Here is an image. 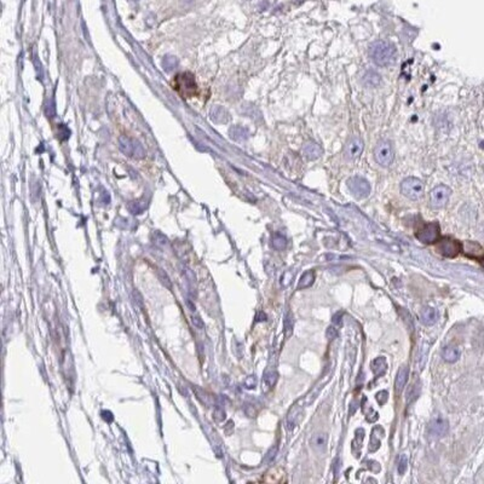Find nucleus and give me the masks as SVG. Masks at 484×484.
Here are the masks:
<instances>
[{
  "label": "nucleus",
  "instance_id": "f257e3e1",
  "mask_svg": "<svg viewBox=\"0 0 484 484\" xmlns=\"http://www.w3.org/2000/svg\"><path fill=\"white\" fill-rule=\"evenodd\" d=\"M369 57L379 67L392 66L396 62L397 49L392 42L379 40L372 44L369 49Z\"/></svg>",
  "mask_w": 484,
  "mask_h": 484
},
{
  "label": "nucleus",
  "instance_id": "f03ea898",
  "mask_svg": "<svg viewBox=\"0 0 484 484\" xmlns=\"http://www.w3.org/2000/svg\"><path fill=\"white\" fill-rule=\"evenodd\" d=\"M173 89L182 97H192L197 92L195 78L192 73H180L173 80Z\"/></svg>",
  "mask_w": 484,
  "mask_h": 484
},
{
  "label": "nucleus",
  "instance_id": "7ed1b4c3",
  "mask_svg": "<svg viewBox=\"0 0 484 484\" xmlns=\"http://www.w3.org/2000/svg\"><path fill=\"white\" fill-rule=\"evenodd\" d=\"M374 160L378 165L383 167H388L392 165L394 160V149L391 141H380L374 148Z\"/></svg>",
  "mask_w": 484,
  "mask_h": 484
},
{
  "label": "nucleus",
  "instance_id": "20e7f679",
  "mask_svg": "<svg viewBox=\"0 0 484 484\" xmlns=\"http://www.w3.org/2000/svg\"><path fill=\"white\" fill-rule=\"evenodd\" d=\"M401 192L409 200L417 201L424 196V184L419 178L409 177L401 183Z\"/></svg>",
  "mask_w": 484,
  "mask_h": 484
},
{
  "label": "nucleus",
  "instance_id": "39448f33",
  "mask_svg": "<svg viewBox=\"0 0 484 484\" xmlns=\"http://www.w3.org/2000/svg\"><path fill=\"white\" fill-rule=\"evenodd\" d=\"M119 148L125 155L132 156V158L143 159L146 156V150L140 142L131 140L126 136H121L119 138Z\"/></svg>",
  "mask_w": 484,
  "mask_h": 484
},
{
  "label": "nucleus",
  "instance_id": "423d86ee",
  "mask_svg": "<svg viewBox=\"0 0 484 484\" xmlns=\"http://www.w3.org/2000/svg\"><path fill=\"white\" fill-rule=\"evenodd\" d=\"M347 188H349L350 193L353 194L356 199H365L371 194L372 192V187L369 184V182L365 180V178L360 177V175H355V177H351L347 180L346 182Z\"/></svg>",
  "mask_w": 484,
  "mask_h": 484
},
{
  "label": "nucleus",
  "instance_id": "0eeeda50",
  "mask_svg": "<svg viewBox=\"0 0 484 484\" xmlns=\"http://www.w3.org/2000/svg\"><path fill=\"white\" fill-rule=\"evenodd\" d=\"M452 190L451 188L445 186V184H439V186L434 187L430 193V205L431 207L438 209L445 207L448 203L449 199H451Z\"/></svg>",
  "mask_w": 484,
  "mask_h": 484
},
{
  "label": "nucleus",
  "instance_id": "6e6552de",
  "mask_svg": "<svg viewBox=\"0 0 484 484\" xmlns=\"http://www.w3.org/2000/svg\"><path fill=\"white\" fill-rule=\"evenodd\" d=\"M462 245L452 237H442L437 243V252L446 258H455L461 252Z\"/></svg>",
  "mask_w": 484,
  "mask_h": 484
},
{
  "label": "nucleus",
  "instance_id": "1a4fd4ad",
  "mask_svg": "<svg viewBox=\"0 0 484 484\" xmlns=\"http://www.w3.org/2000/svg\"><path fill=\"white\" fill-rule=\"evenodd\" d=\"M419 241L425 243V245H432L434 242H438L439 240V226L438 223H427L422 226L415 234Z\"/></svg>",
  "mask_w": 484,
  "mask_h": 484
},
{
  "label": "nucleus",
  "instance_id": "9d476101",
  "mask_svg": "<svg viewBox=\"0 0 484 484\" xmlns=\"http://www.w3.org/2000/svg\"><path fill=\"white\" fill-rule=\"evenodd\" d=\"M363 149H365V143H363L362 138L354 136V137H351L350 140L346 142V144H345L344 156L349 160V161H354V160L360 158L361 154L363 153Z\"/></svg>",
  "mask_w": 484,
  "mask_h": 484
},
{
  "label": "nucleus",
  "instance_id": "9b49d317",
  "mask_svg": "<svg viewBox=\"0 0 484 484\" xmlns=\"http://www.w3.org/2000/svg\"><path fill=\"white\" fill-rule=\"evenodd\" d=\"M449 430V424L445 418L442 417H434L431 420L430 425H428V432L432 434L433 437H438L442 438L445 437Z\"/></svg>",
  "mask_w": 484,
  "mask_h": 484
},
{
  "label": "nucleus",
  "instance_id": "f8f14e48",
  "mask_svg": "<svg viewBox=\"0 0 484 484\" xmlns=\"http://www.w3.org/2000/svg\"><path fill=\"white\" fill-rule=\"evenodd\" d=\"M322 153L323 150L321 146H319L315 142H306L303 146V155L309 161H314V160L321 158Z\"/></svg>",
  "mask_w": 484,
  "mask_h": 484
},
{
  "label": "nucleus",
  "instance_id": "ddd939ff",
  "mask_svg": "<svg viewBox=\"0 0 484 484\" xmlns=\"http://www.w3.org/2000/svg\"><path fill=\"white\" fill-rule=\"evenodd\" d=\"M437 320H438V315H437V311L433 307L425 306L420 310V321L422 325L427 327L433 326L437 322Z\"/></svg>",
  "mask_w": 484,
  "mask_h": 484
},
{
  "label": "nucleus",
  "instance_id": "4468645a",
  "mask_svg": "<svg viewBox=\"0 0 484 484\" xmlns=\"http://www.w3.org/2000/svg\"><path fill=\"white\" fill-rule=\"evenodd\" d=\"M362 82L367 87H377V86L381 84V78L378 72H375V70L373 69H368L363 74Z\"/></svg>",
  "mask_w": 484,
  "mask_h": 484
},
{
  "label": "nucleus",
  "instance_id": "2eb2a0df",
  "mask_svg": "<svg viewBox=\"0 0 484 484\" xmlns=\"http://www.w3.org/2000/svg\"><path fill=\"white\" fill-rule=\"evenodd\" d=\"M408 377H409L408 369H407L406 367H402V368H400L399 373H397L396 381H394V390H396L397 394L401 393L403 391V388H405L407 381H408Z\"/></svg>",
  "mask_w": 484,
  "mask_h": 484
},
{
  "label": "nucleus",
  "instance_id": "dca6fc26",
  "mask_svg": "<svg viewBox=\"0 0 484 484\" xmlns=\"http://www.w3.org/2000/svg\"><path fill=\"white\" fill-rule=\"evenodd\" d=\"M384 436V430L380 426H377L373 428V432L371 436V441H369V452L373 453L375 451H378L379 447H380L381 442V437Z\"/></svg>",
  "mask_w": 484,
  "mask_h": 484
},
{
  "label": "nucleus",
  "instance_id": "f3484780",
  "mask_svg": "<svg viewBox=\"0 0 484 484\" xmlns=\"http://www.w3.org/2000/svg\"><path fill=\"white\" fill-rule=\"evenodd\" d=\"M211 119L217 124H223L229 120V113L223 107L214 106L211 110Z\"/></svg>",
  "mask_w": 484,
  "mask_h": 484
},
{
  "label": "nucleus",
  "instance_id": "a211bd4d",
  "mask_svg": "<svg viewBox=\"0 0 484 484\" xmlns=\"http://www.w3.org/2000/svg\"><path fill=\"white\" fill-rule=\"evenodd\" d=\"M249 137V132L247 128L242 126H233L230 128V138L235 142H245Z\"/></svg>",
  "mask_w": 484,
  "mask_h": 484
},
{
  "label": "nucleus",
  "instance_id": "6ab92c4d",
  "mask_svg": "<svg viewBox=\"0 0 484 484\" xmlns=\"http://www.w3.org/2000/svg\"><path fill=\"white\" fill-rule=\"evenodd\" d=\"M460 350L458 349L456 346H446L445 349L442 350V357L446 362L448 363H454L460 359Z\"/></svg>",
  "mask_w": 484,
  "mask_h": 484
},
{
  "label": "nucleus",
  "instance_id": "aec40b11",
  "mask_svg": "<svg viewBox=\"0 0 484 484\" xmlns=\"http://www.w3.org/2000/svg\"><path fill=\"white\" fill-rule=\"evenodd\" d=\"M371 368H372V372L374 373L375 377H380V375H384L385 372H386V369H387L386 360H385L384 357H378V359H375L371 363Z\"/></svg>",
  "mask_w": 484,
  "mask_h": 484
},
{
  "label": "nucleus",
  "instance_id": "412c9836",
  "mask_svg": "<svg viewBox=\"0 0 484 484\" xmlns=\"http://www.w3.org/2000/svg\"><path fill=\"white\" fill-rule=\"evenodd\" d=\"M314 282H315V273H314V271H306V273L301 275L300 280H299L298 289L309 288L314 285Z\"/></svg>",
  "mask_w": 484,
  "mask_h": 484
},
{
  "label": "nucleus",
  "instance_id": "4be33fe9",
  "mask_svg": "<svg viewBox=\"0 0 484 484\" xmlns=\"http://www.w3.org/2000/svg\"><path fill=\"white\" fill-rule=\"evenodd\" d=\"M271 246L276 251H282V249L287 247V239L280 233L273 234V236H271Z\"/></svg>",
  "mask_w": 484,
  "mask_h": 484
},
{
  "label": "nucleus",
  "instance_id": "5701e85b",
  "mask_svg": "<svg viewBox=\"0 0 484 484\" xmlns=\"http://www.w3.org/2000/svg\"><path fill=\"white\" fill-rule=\"evenodd\" d=\"M127 207L132 214H141L147 208V201L144 199L136 200V201L128 202Z\"/></svg>",
  "mask_w": 484,
  "mask_h": 484
},
{
  "label": "nucleus",
  "instance_id": "b1692460",
  "mask_svg": "<svg viewBox=\"0 0 484 484\" xmlns=\"http://www.w3.org/2000/svg\"><path fill=\"white\" fill-rule=\"evenodd\" d=\"M178 66V58L172 56V55H167V56L163 57L162 60V68L165 72L171 73L177 68Z\"/></svg>",
  "mask_w": 484,
  "mask_h": 484
},
{
  "label": "nucleus",
  "instance_id": "393cba45",
  "mask_svg": "<svg viewBox=\"0 0 484 484\" xmlns=\"http://www.w3.org/2000/svg\"><path fill=\"white\" fill-rule=\"evenodd\" d=\"M299 415H300V409L298 408L297 406H294L289 412L288 418H287V428L289 431L293 430L295 427V425L298 424V419Z\"/></svg>",
  "mask_w": 484,
  "mask_h": 484
},
{
  "label": "nucleus",
  "instance_id": "a878e982",
  "mask_svg": "<svg viewBox=\"0 0 484 484\" xmlns=\"http://www.w3.org/2000/svg\"><path fill=\"white\" fill-rule=\"evenodd\" d=\"M327 441H328V437L325 433H319L313 437L311 443H313L314 448L317 449V451H323L327 446Z\"/></svg>",
  "mask_w": 484,
  "mask_h": 484
},
{
  "label": "nucleus",
  "instance_id": "bb28decb",
  "mask_svg": "<svg viewBox=\"0 0 484 484\" xmlns=\"http://www.w3.org/2000/svg\"><path fill=\"white\" fill-rule=\"evenodd\" d=\"M277 381V373L275 371H267L264 374V379H263V384L265 385L267 388H271L274 385L276 384Z\"/></svg>",
  "mask_w": 484,
  "mask_h": 484
},
{
  "label": "nucleus",
  "instance_id": "cd10ccee",
  "mask_svg": "<svg viewBox=\"0 0 484 484\" xmlns=\"http://www.w3.org/2000/svg\"><path fill=\"white\" fill-rule=\"evenodd\" d=\"M419 394H420V385L418 384L413 385V386L408 390V392H407V397H408L407 401H408V403L414 402V401L419 397Z\"/></svg>",
  "mask_w": 484,
  "mask_h": 484
},
{
  "label": "nucleus",
  "instance_id": "c85d7f7f",
  "mask_svg": "<svg viewBox=\"0 0 484 484\" xmlns=\"http://www.w3.org/2000/svg\"><path fill=\"white\" fill-rule=\"evenodd\" d=\"M153 241L156 246H158V247H165V246L167 245L168 240L167 237L163 235V234L159 233V231H155V233L153 234Z\"/></svg>",
  "mask_w": 484,
  "mask_h": 484
},
{
  "label": "nucleus",
  "instance_id": "c756f323",
  "mask_svg": "<svg viewBox=\"0 0 484 484\" xmlns=\"http://www.w3.org/2000/svg\"><path fill=\"white\" fill-rule=\"evenodd\" d=\"M407 467H408V458H407V455L402 454V455L400 456V460H399V468H397V471H399V474H400V476H403V474L406 473Z\"/></svg>",
  "mask_w": 484,
  "mask_h": 484
},
{
  "label": "nucleus",
  "instance_id": "7c9ffc66",
  "mask_svg": "<svg viewBox=\"0 0 484 484\" xmlns=\"http://www.w3.org/2000/svg\"><path fill=\"white\" fill-rule=\"evenodd\" d=\"M293 331V319L291 314H287V317L285 320V332H286V337H289L292 334Z\"/></svg>",
  "mask_w": 484,
  "mask_h": 484
},
{
  "label": "nucleus",
  "instance_id": "2f4dec72",
  "mask_svg": "<svg viewBox=\"0 0 484 484\" xmlns=\"http://www.w3.org/2000/svg\"><path fill=\"white\" fill-rule=\"evenodd\" d=\"M55 113H56V106H55L54 100L48 101V103H46V115L49 118H52V116H55Z\"/></svg>",
  "mask_w": 484,
  "mask_h": 484
},
{
  "label": "nucleus",
  "instance_id": "473e14b6",
  "mask_svg": "<svg viewBox=\"0 0 484 484\" xmlns=\"http://www.w3.org/2000/svg\"><path fill=\"white\" fill-rule=\"evenodd\" d=\"M183 273H184V275H186V279L190 283H195L196 282V276H195V274H194V271L192 269L184 267L183 268Z\"/></svg>",
  "mask_w": 484,
  "mask_h": 484
},
{
  "label": "nucleus",
  "instance_id": "72a5a7b5",
  "mask_svg": "<svg viewBox=\"0 0 484 484\" xmlns=\"http://www.w3.org/2000/svg\"><path fill=\"white\" fill-rule=\"evenodd\" d=\"M214 419L217 421H223L226 419V412L223 411L221 406H215L214 408Z\"/></svg>",
  "mask_w": 484,
  "mask_h": 484
},
{
  "label": "nucleus",
  "instance_id": "f704fd0d",
  "mask_svg": "<svg viewBox=\"0 0 484 484\" xmlns=\"http://www.w3.org/2000/svg\"><path fill=\"white\" fill-rule=\"evenodd\" d=\"M159 277H160V280H161V282L163 283V285L166 286V287H167V288H171V287H172L171 280H169L168 275L165 273V271H163V270H159Z\"/></svg>",
  "mask_w": 484,
  "mask_h": 484
},
{
  "label": "nucleus",
  "instance_id": "c9c22d12",
  "mask_svg": "<svg viewBox=\"0 0 484 484\" xmlns=\"http://www.w3.org/2000/svg\"><path fill=\"white\" fill-rule=\"evenodd\" d=\"M245 386L249 388V390L257 386V378H255V375H249V377L246 378Z\"/></svg>",
  "mask_w": 484,
  "mask_h": 484
},
{
  "label": "nucleus",
  "instance_id": "e433bc0d",
  "mask_svg": "<svg viewBox=\"0 0 484 484\" xmlns=\"http://www.w3.org/2000/svg\"><path fill=\"white\" fill-rule=\"evenodd\" d=\"M192 323L196 327L197 329H203L205 328V323L201 320L200 316H192Z\"/></svg>",
  "mask_w": 484,
  "mask_h": 484
},
{
  "label": "nucleus",
  "instance_id": "4c0bfd02",
  "mask_svg": "<svg viewBox=\"0 0 484 484\" xmlns=\"http://www.w3.org/2000/svg\"><path fill=\"white\" fill-rule=\"evenodd\" d=\"M377 401L380 406H384L387 402V392L386 391H380L377 393Z\"/></svg>",
  "mask_w": 484,
  "mask_h": 484
},
{
  "label": "nucleus",
  "instance_id": "58836bf2",
  "mask_svg": "<svg viewBox=\"0 0 484 484\" xmlns=\"http://www.w3.org/2000/svg\"><path fill=\"white\" fill-rule=\"evenodd\" d=\"M326 337L329 339V340H333V339H335L338 337V331L337 329L334 328V327H328V329H327V332H326Z\"/></svg>",
  "mask_w": 484,
  "mask_h": 484
},
{
  "label": "nucleus",
  "instance_id": "ea45409f",
  "mask_svg": "<svg viewBox=\"0 0 484 484\" xmlns=\"http://www.w3.org/2000/svg\"><path fill=\"white\" fill-rule=\"evenodd\" d=\"M253 407H254L253 405H246V407H245V413L248 415L249 418H254L255 415H257V412L254 411Z\"/></svg>",
  "mask_w": 484,
  "mask_h": 484
},
{
  "label": "nucleus",
  "instance_id": "a19ab883",
  "mask_svg": "<svg viewBox=\"0 0 484 484\" xmlns=\"http://www.w3.org/2000/svg\"><path fill=\"white\" fill-rule=\"evenodd\" d=\"M276 452H277V447H273V448L270 449V452L268 453V455H267V461H271L273 460L274 458H275V455H276Z\"/></svg>",
  "mask_w": 484,
  "mask_h": 484
},
{
  "label": "nucleus",
  "instance_id": "79ce46f5",
  "mask_svg": "<svg viewBox=\"0 0 484 484\" xmlns=\"http://www.w3.org/2000/svg\"><path fill=\"white\" fill-rule=\"evenodd\" d=\"M341 317H343V314L341 313H337L335 314L334 316H333V323H335V325H341Z\"/></svg>",
  "mask_w": 484,
  "mask_h": 484
},
{
  "label": "nucleus",
  "instance_id": "37998d69",
  "mask_svg": "<svg viewBox=\"0 0 484 484\" xmlns=\"http://www.w3.org/2000/svg\"><path fill=\"white\" fill-rule=\"evenodd\" d=\"M187 306H188V307H189V309H190V310H192V311H195V310H196V307H195V304H194V303H193V301H192V300H190V299H187Z\"/></svg>",
  "mask_w": 484,
  "mask_h": 484
},
{
  "label": "nucleus",
  "instance_id": "c03bdc74",
  "mask_svg": "<svg viewBox=\"0 0 484 484\" xmlns=\"http://www.w3.org/2000/svg\"><path fill=\"white\" fill-rule=\"evenodd\" d=\"M479 263H480V265H482V268H483V269H484V257H483L482 259H480V260H479Z\"/></svg>",
  "mask_w": 484,
  "mask_h": 484
}]
</instances>
